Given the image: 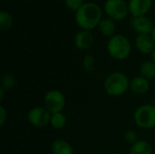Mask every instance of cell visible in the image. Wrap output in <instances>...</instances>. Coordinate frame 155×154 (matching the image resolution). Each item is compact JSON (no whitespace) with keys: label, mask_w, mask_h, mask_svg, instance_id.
<instances>
[{"label":"cell","mask_w":155,"mask_h":154,"mask_svg":"<svg viewBox=\"0 0 155 154\" xmlns=\"http://www.w3.org/2000/svg\"><path fill=\"white\" fill-rule=\"evenodd\" d=\"M102 10L100 6L93 2L83 4L75 12L76 24L83 29L90 31L99 25L102 21Z\"/></svg>","instance_id":"6da1fadb"},{"label":"cell","mask_w":155,"mask_h":154,"mask_svg":"<svg viewBox=\"0 0 155 154\" xmlns=\"http://www.w3.org/2000/svg\"><path fill=\"white\" fill-rule=\"evenodd\" d=\"M130 80L122 72H114L104 80V87L107 94L117 97L124 95L130 89Z\"/></svg>","instance_id":"7a4b0ae2"},{"label":"cell","mask_w":155,"mask_h":154,"mask_svg":"<svg viewBox=\"0 0 155 154\" xmlns=\"http://www.w3.org/2000/svg\"><path fill=\"white\" fill-rule=\"evenodd\" d=\"M130 41L122 34H114L107 43V51L111 57L115 60H124L131 54Z\"/></svg>","instance_id":"3957f363"},{"label":"cell","mask_w":155,"mask_h":154,"mask_svg":"<svg viewBox=\"0 0 155 154\" xmlns=\"http://www.w3.org/2000/svg\"><path fill=\"white\" fill-rule=\"evenodd\" d=\"M135 124L145 130L155 128V105L143 104L139 106L134 115Z\"/></svg>","instance_id":"277c9868"},{"label":"cell","mask_w":155,"mask_h":154,"mask_svg":"<svg viewBox=\"0 0 155 154\" xmlns=\"http://www.w3.org/2000/svg\"><path fill=\"white\" fill-rule=\"evenodd\" d=\"M44 103L52 114L61 113L65 107V96L61 91L50 90L45 95Z\"/></svg>","instance_id":"5b68a950"},{"label":"cell","mask_w":155,"mask_h":154,"mask_svg":"<svg viewBox=\"0 0 155 154\" xmlns=\"http://www.w3.org/2000/svg\"><path fill=\"white\" fill-rule=\"evenodd\" d=\"M104 11L109 18L114 21H121L127 15L129 6L124 0H106Z\"/></svg>","instance_id":"8992f818"},{"label":"cell","mask_w":155,"mask_h":154,"mask_svg":"<svg viewBox=\"0 0 155 154\" xmlns=\"http://www.w3.org/2000/svg\"><path fill=\"white\" fill-rule=\"evenodd\" d=\"M52 113L44 106H36L32 108L27 114L29 123L37 128H43L50 124Z\"/></svg>","instance_id":"52a82bcc"},{"label":"cell","mask_w":155,"mask_h":154,"mask_svg":"<svg viewBox=\"0 0 155 154\" xmlns=\"http://www.w3.org/2000/svg\"><path fill=\"white\" fill-rule=\"evenodd\" d=\"M131 25L138 34H151L154 27L153 21L146 15L134 17Z\"/></svg>","instance_id":"ba28073f"},{"label":"cell","mask_w":155,"mask_h":154,"mask_svg":"<svg viewBox=\"0 0 155 154\" xmlns=\"http://www.w3.org/2000/svg\"><path fill=\"white\" fill-rule=\"evenodd\" d=\"M153 0H130L129 12L134 17L145 15L151 9Z\"/></svg>","instance_id":"9c48e42d"},{"label":"cell","mask_w":155,"mask_h":154,"mask_svg":"<svg viewBox=\"0 0 155 154\" xmlns=\"http://www.w3.org/2000/svg\"><path fill=\"white\" fill-rule=\"evenodd\" d=\"M135 47L143 54H152L155 43L151 34H138L135 38Z\"/></svg>","instance_id":"30bf717a"},{"label":"cell","mask_w":155,"mask_h":154,"mask_svg":"<svg viewBox=\"0 0 155 154\" xmlns=\"http://www.w3.org/2000/svg\"><path fill=\"white\" fill-rule=\"evenodd\" d=\"M74 42L77 49L87 50L94 44V35L90 31L82 30L75 34Z\"/></svg>","instance_id":"8fae6325"},{"label":"cell","mask_w":155,"mask_h":154,"mask_svg":"<svg viewBox=\"0 0 155 154\" xmlns=\"http://www.w3.org/2000/svg\"><path fill=\"white\" fill-rule=\"evenodd\" d=\"M130 89L131 91L138 95L145 94L150 89L149 80L141 76H136L133 78L130 82Z\"/></svg>","instance_id":"7c38bea8"},{"label":"cell","mask_w":155,"mask_h":154,"mask_svg":"<svg viewBox=\"0 0 155 154\" xmlns=\"http://www.w3.org/2000/svg\"><path fill=\"white\" fill-rule=\"evenodd\" d=\"M51 149L53 154H74V148L72 145L63 139H56L54 141Z\"/></svg>","instance_id":"4fadbf2b"},{"label":"cell","mask_w":155,"mask_h":154,"mask_svg":"<svg viewBox=\"0 0 155 154\" xmlns=\"http://www.w3.org/2000/svg\"><path fill=\"white\" fill-rule=\"evenodd\" d=\"M153 150L152 145L143 140H139L135 143L132 144L130 154H153Z\"/></svg>","instance_id":"5bb4252c"},{"label":"cell","mask_w":155,"mask_h":154,"mask_svg":"<svg viewBox=\"0 0 155 154\" xmlns=\"http://www.w3.org/2000/svg\"><path fill=\"white\" fill-rule=\"evenodd\" d=\"M99 30L104 35L111 38L112 36L114 35V33H115L114 21L111 18L103 19L99 24Z\"/></svg>","instance_id":"9a60e30c"},{"label":"cell","mask_w":155,"mask_h":154,"mask_svg":"<svg viewBox=\"0 0 155 154\" xmlns=\"http://www.w3.org/2000/svg\"><path fill=\"white\" fill-rule=\"evenodd\" d=\"M141 75L148 80L155 79V64L153 61H145L140 65Z\"/></svg>","instance_id":"2e32d148"},{"label":"cell","mask_w":155,"mask_h":154,"mask_svg":"<svg viewBox=\"0 0 155 154\" xmlns=\"http://www.w3.org/2000/svg\"><path fill=\"white\" fill-rule=\"evenodd\" d=\"M66 122H67V119H66L65 114L63 113V112H61V113H56L52 114L51 120H50V124L54 129L61 130L65 127Z\"/></svg>","instance_id":"e0dca14e"},{"label":"cell","mask_w":155,"mask_h":154,"mask_svg":"<svg viewBox=\"0 0 155 154\" xmlns=\"http://www.w3.org/2000/svg\"><path fill=\"white\" fill-rule=\"evenodd\" d=\"M13 25V17L6 11L0 12V29L1 31H7Z\"/></svg>","instance_id":"ac0fdd59"},{"label":"cell","mask_w":155,"mask_h":154,"mask_svg":"<svg viewBox=\"0 0 155 154\" xmlns=\"http://www.w3.org/2000/svg\"><path fill=\"white\" fill-rule=\"evenodd\" d=\"M15 84V76L10 74L6 73L2 76L1 79V88H3L5 91H9L14 88Z\"/></svg>","instance_id":"d6986e66"},{"label":"cell","mask_w":155,"mask_h":154,"mask_svg":"<svg viewBox=\"0 0 155 154\" xmlns=\"http://www.w3.org/2000/svg\"><path fill=\"white\" fill-rule=\"evenodd\" d=\"M94 64H95L94 57L91 54H86L83 59V67L88 73L93 72L94 70Z\"/></svg>","instance_id":"ffe728a7"},{"label":"cell","mask_w":155,"mask_h":154,"mask_svg":"<svg viewBox=\"0 0 155 154\" xmlns=\"http://www.w3.org/2000/svg\"><path fill=\"white\" fill-rule=\"evenodd\" d=\"M65 5L71 11H77L83 5V0H64Z\"/></svg>","instance_id":"44dd1931"},{"label":"cell","mask_w":155,"mask_h":154,"mask_svg":"<svg viewBox=\"0 0 155 154\" xmlns=\"http://www.w3.org/2000/svg\"><path fill=\"white\" fill-rule=\"evenodd\" d=\"M124 139H125V141L127 143H132V144H134V143H135L136 142L139 141L138 140V134L134 130H128V131H126L125 133H124Z\"/></svg>","instance_id":"7402d4cb"},{"label":"cell","mask_w":155,"mask_h":154,"mask_svg":"<svg viewBox=\"0 0 155 154\" xmlns=\"http://www.w3.org/2000/svg\"><path fill=\"white\" fill-rule=\"evenodd\" d=\"M7 121V112L4 106H0V124L3 126Z\"/></svg>","instance_id":"603a6c76"},{"label":"cell","mask_w":155,"mask_h":154,"mask_svg":"<svg viewBox=\"0 0 155 154\" xmlns=\"http://www.w3.org/2000/svg\"><path fill=\"white\" fill-rule=\"evenodd\" d=\"M5 92V91L3 88H1V87H0V100H1V101H3V99H4Z\"/></svg>","instance_id":"cb8c5ba5"},{"label":"cell","mask_w":155,"mask_h":154,"mask_svg":"<svg viewBox=\"0 0 155 154\" xmlns=\"http://www.w3.org/2000/svg\"><path fill=\"white\" fill-rule=\"evenodd\" d=\"M151 35H152V37H153V41H154L155 43V25L154 27H153V32H152Z\"/></svg>","instance_id":"d4e9b609"},{"label":"cell","mask_w":155,"mask_h":154,"mask_svg":"<svg viewBox=\"0 0 155 154\" xmlns=\"http://www.w3.org/2000/svg\"><path fill=\"white\" fill-rule=\"evenodd\" d=\"M151 55H152V61H153V62L155 64V48H154V50H153V52L152 53V54H151Z\"/></svg>","instance_id":"484cf974"},{"label":"cell","mask_w":155,"mask_h":154,"mask_svg":"<svg viewBox=\"0 0 155 154\" xmlns=\"http://www.w3.org/2000/svg\"><path fill=\"white\" fill-rule=\"evenodd\" d=\"M154 82H155V79H154Z\"/></svg>","instance_id":"4316f807"}]
</instances>
